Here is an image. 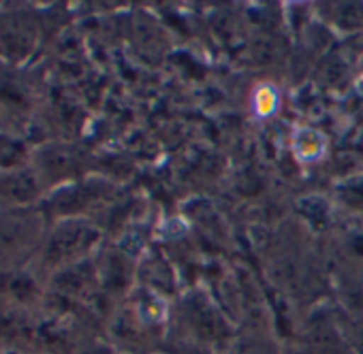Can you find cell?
Masks as SVG:
<instances>
[{
	"instance_id": "obj_1",
	"label": "cell",
	"mask_w": 363,
	"mask_h": 354,
	"mask_svg": "<svg viewBox=\"0 0 363 354\" xmlns=\"http://www.w3.org/2000/svg\"><path fill=\"white\" fill-rule=\"evenodd\" d=\"M361 354H363V352H361Z\"/></svg>"
}]
</instances>
